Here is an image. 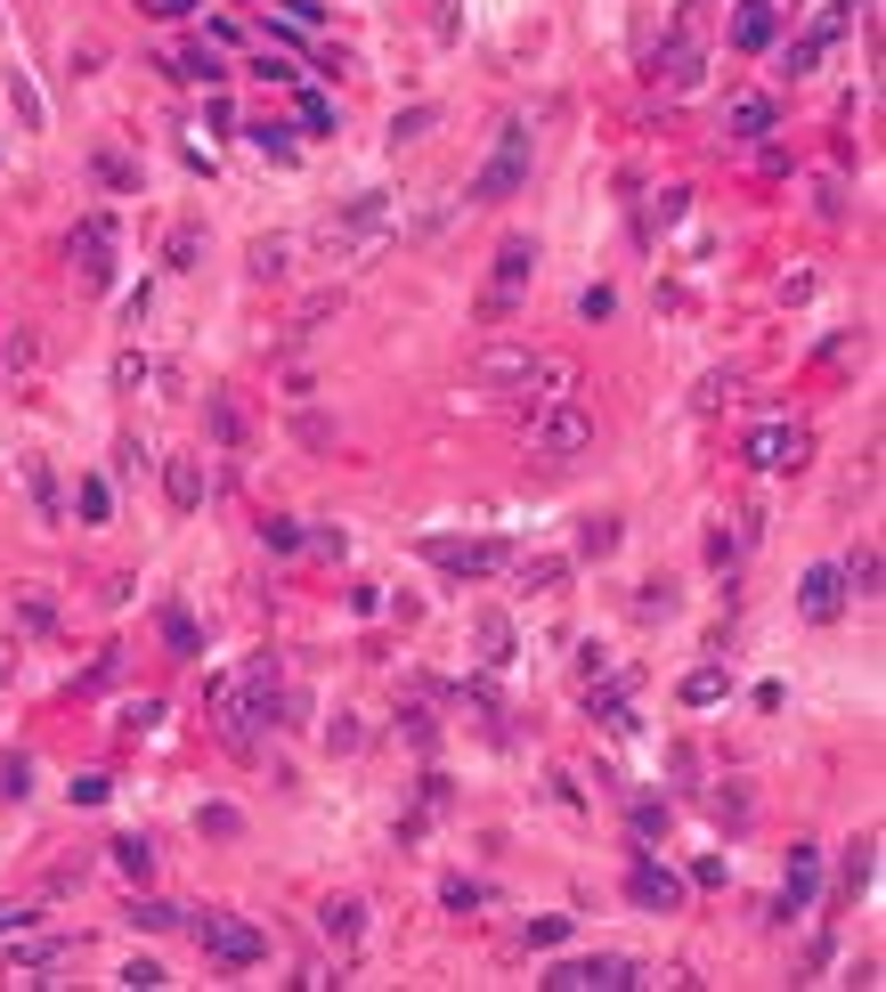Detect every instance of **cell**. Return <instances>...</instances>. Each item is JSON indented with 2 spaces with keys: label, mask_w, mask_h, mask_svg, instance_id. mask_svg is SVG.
Listing matches in <instances>:
<instances>
[{
  "label": "cell",
  "mask_w": 886,
  "mask_h": 992,
  "mask_svg": "<svg viewBox=\"0 0 886 992\" xmlns=\"http://www.w3.org/2000/svg\"><path fill=\"white\" fill-rule=\"evenodd\" d=\"M594 440H602V423H594V407L578 399V390L529 407V456H538V464H578Z\"/></svg>",
  "instance_id": "obj_1"
},
{
  "label": "cell",
  "mask_w": 886,
  "mask_h": 992,
  "mask_svg": "<svg viewBox=\"0 0 886 992\" xmlns=\"http://www.w3.org/2000/svg\"><path fill=\"white\" fill-rule=\"evenodd\" d=\"M529 155H538V147H529V114H512L505 139H497V155L472 172V203H512V196L529 188Z\"/></svg>",
  "instance_id": "obj_2"
},
{
  "label": "cell",
  "mask_w": 886,
  "mask_h": 992,
  "mask_svg": "<svg viewBox=\"0 0 886 992\" xmlns=\"http://www.w3.org/2000/svg\"><path fill=\"white\" fill-rule=\"evenodd\" d=\"M529 277H538V236H505L497 268H488V294H480V326H505L512 309H521Z\"/></svg>",
  "instance_id": "obj_3"
},
{
  "label": "cell",
  "mask_w": 886,
  "mask_h": 992,
  "mask_svg": "<svg viewBox=\"0 0 886 992\" xmlns=\"http://www.w3.org/2000/svg\"><path fill=\"white\" fill-rule=\"evenodd\" d=\"M188 927H196L203 960H212V968H229V977H244V968H261V960H269V936H261L253 919H229V912H212V919H188Z\"/></svg>",
  "instance_id": "obj_4"
},
{
  "label": "cell",
  "mask_w": 886,
  "mask_h": 992,
  "mask_svg": "<svg viewBox=\"0 0 886 992\" xmlns=\"http://www.w3.org/2000/svg\"><path fill=\"white\" fill-rule=\"evenodd\" d=\"M383 236H390V196H383V188H375V196H358V203H342V212L325 220V253H334V261L375 253Z\"/></svg>",
  "instance_id": "obj_5"
},
{
  "label": "cell",
  "mask_w": 886,
  "mask_h": 992,
  "mask_svg": "<svg viewBox=\"0 0 886 992\" xmlns=\"http://www.w3.org/2000/svg\"><path fill=\"white\" fill-rule=\"evenodd\" d=\"M813 456V431L806 423H756L749 440H740V464L749 472H797Z\"/></svg>",
  "instance_id": "obj_6"
},
{
  "label": "cell",
  "mask_w": 886,
  "mask_h": 992,
  "mask_svg": "<svg viewBox=\"0 0 886 992\" xmlns=\"http://www.w3.org/2000/svg\"><path fill=\"white\" fill-rule=\"evenodd\" d=\"M553 992H594V984H643V968H634L627 952H578V960H553L545 968Z\"/></svg>",
  "instance_id": "obj_7"
},
{
  "label": "cell",
  "mask_w": 886,
  "mask_h": 992,
  "mask_svg": "<svg viewBox=\"0 0 886 992\" xmlns=\"http://www.w3.org/2000/svg\"><path fill=\"white\" fill-rule=\"evenodd\" d=\"M212 732H220V749H229V757H261V732H269V725L244 708L236 675H229V684H212Z\"/></svg>",
  "instance_id": "obj_8"
},
{
  "label": "cell",
  "mask_w": 886,
  "mask_h": 992,
  "mask_svg": "<svg viewBox=\"0 0 886 992\" xmlns=\"http://www.w3.org/2000/svg\"><path fill=\"white\" fill-rule=\"evenodd\" d=\"M74 268H81V285H90V294H107L114 285V220L107 212H90L74 229Z\"/></svg>",
  "instance_id": "obj_9"
},
{
  "label": "cell",
  "mask_w": 886,
  "mask_h": 992,
  "mask_svg": "<svg viewBox=\"0 0 886 992\" xmlns=\"http://www.w3.org/2000/svg\"><path fill=\"white\" fill-rule=\"evenodd\" d=\"M529 375H538V350L529 342H488L480 359H472V383L480 390H521Z\"/></svg>",
  "instance_id": "obj_10"
},
{
  "label": "cell",
  "mask_w": 886,
  "mask_h": 992,
  "mask_svg": "<svg viewBox=\"0 0 886 992\" xmlns=\"http://www.w3.org/2000/svg\"><path fill=\"white\" fill-rule=\"evenodd\" d=\"M423 553H431V562H440L447 577H488V570L505 562L497 537H472V545H464V537H423Z\"/></svg>",
  "instance_id": "obj_11"
},
{
  "label": "cell",
  "mask_w": 886,
  "mask_h": 992,
  "mask_svg": "<svg viewBox=\"0 0 886 992\" xmlns=\"http://www.w3.org/2000/svg\"><path fill=\"white\" fill-rule=\"evenodd\" d=\"M627 895L643 903V912H675V903H684V879H675L667 862H651V855H643V862L627 871Z\"/></svg>",
  "instance_id": "obj_12"
},
{
  "label": "cell",
  "mask_w": 886,
  "mask_h": 992,
  "mask_svg": "<svg viewBox=\"0 0 886 992\" xmlns=\"http://www.w3.org/2000/svg\"><path fill=\"white\" fill-rule=\"evenodd\" d=\"M797 610L813 618V627H830L838 610H846V577H838V562H821V570H806V586H797Z\"/></svg>",
  "instance_id": "obj_13"
},
{
  "label": "cell",
  "mask_w": 886,
  "mask_h": 992,
  "mask_svg": "<svg viewBox=\"0 0 886 992\" xmlns=\"http://www.w3.org/2000/svg\"><path fill=\"white\" fill-rule=\"evenodd\" d=\"M813 895H821V855H813V846H797V855H789V886H780L773 919H797V912H806Z\"/></svg>",
  "instance_id": "obj_14"
},
{
  "label": "cell",
  "mask_w": 886,
  "mask_h": 992,
  "mask_svg": "<svg viewBox=\"0 0 886 992\" xmlns=\"http://www.w3.org/2000/svg\"><path fill=\"white\" fill-rule=\"evenodd\" d=\"M318 927H325V944H334V952L350 960V952L366 944V903H358V895H334V903L318 912Z\"/></svg>",
  "instance_id": "obj_15"
},
{
  "label": "cell",
  "mask_w": 886,
  "mask_h": 992,
  "mask_svg": "<svg viewBox=\"0 0 886 992\" xmlns=\"http://www.w3.org/2000/svg\"><path fill=\"white\" fill-rule=\"evenodd\" d=\"M627 692H634V675H618V684H586V716H594V725H610L618 740L634 732V708H627Z\"/></svg>",
  "instance_id": "obj_16"
},
{
  "label": "cell",
  "mask_w": 886,
  "mask_h": 992,
  "mask_svg": "<svg viewBox=\"0 0 886 992\" xmlns=\"http://www.w3.org/2000/svg\"><path fill=\"white\" fill-rule=\"evenodd\" d=\"M658 74H667V90H675V98H684V90H699V74H708L699 41H691V33H675V41H667V57H658Z\"/></svg>",
  "instance_id": "obj_17"
},
{
  "label": "cell",
  "mask_w": 886,
  "mask_h": 992,
  "mask_svg": "<svg viewBox=\"0 0 886 992\" xmlns=\"http://www.w3.org/2000/svg\"><path fill=\"white\" fill-rule=\"evenodd\" d=\"M773 122H780V107H773V98H732L724 131H732V139H773Z\"/></svg>",
  "instance_id": "obj_18"
},
{
  "label": "cell",
  "mask_w": 886,
  "mask_h": 992,
  "mask_svg": "<svg viewBox=\"0 0 886 992\" xmlns=\"http://www.w3.org/2000/svg\"><path fill=\"white\" fill-rule=\"evenodd\" d=\"M163 496H171L179 512H196L203 505V464L196 456H171V464H163Z\"/></svg>",
  "instance_id": "obj_19"
},
{
  "label": "cell",
  "mask_w": 886,
  "mask_h": 992,
  "mask_svg": "<svg viewBox=\"0 0 886 992\" xmlns=\"http://www.w3.org/2000/svg\"><path fill=\"white\" fill-rule=\"evenodd\" d=\"M732 41L740 49H773V0H740L732 9Z\"/></svg>",
  "instance_id": "obj_20"
},
{
  "label": "cell",
  "mask_w": 886,
  "mask_h": 992,
  "mask_svg": "<svg viewBox=\"0 0 886 992\" xmlns=\"http://www.w3.org/2000/svg\"><path fill=\"white\" fill-rule=\"evenodd\" d=\"M203 423H212V440H220V448H244V440H253V423H244V407L229 399V390H212V407H203Z\"/></svg>",
  "instance_id": "obj_21"
},
{
  "label": "cell",
  "mask_w": 886,
  "mask_h": 992,
  "mask_svg": "<svg viewBox=\"0 0 886 992\" xmlns=\"http://www.w3.org/2000/svg\"><path fill=\"white\" fill-rule=\"evenodd\" d=\"M472 643H480V668H512V618L488 610L480 627H472Z\"/></svg>",
  "instance_id": "obj_22"
},
{
  "label": "cell",
  "mask_w": 886,
  "mask_h": 992,
  "mask_svg": "<svg viewBox=\"0 0 886 992\" xmlns=\"http://www.w3.org/2000/svg\"><path fill=\"white\" fill-rule=\"evenodd\" d=\"M66 952H74V936H33V944H16V952H9V968H16V977H41V968H57Z\"/></svg>",
  "instance_id": "obj_23"
},
{
  "label": "cell",
  "mask_w": 886,
  "mask_h": 992,
  "mask_svg": "<svg viewBox=\"0 0 886 992\" xmlns=\"http://www.w3.org/2000/svg\"><path fill=\"white\" fill-rule=\"evenodd\" d=\"M871 862H878V838H871V830H862V838L846 846V879H838V903H854V895H862V886H871Z\"/></svg>",
  "instance_id": "obj_24"
},
{
  "label": "cell",
  "mask_w": 886,
  "mask_h": 992,
  "mask_svg": "<svg viewBox=\"0 0 886 992\" xmlns=\"http://www.w3.org/2000/svg\"><path fill=\"white\" fill-rule=\"evenodd\" d=\"M155 66L179 74V81H220V57L212 49H155Z\"/></svg>",
  "instance_id": "obj_25"
},
{
  "label": "cell",
  "mask_w": 886,
  "mask_h": 992,
  "mask_svg": "<svg viewBox=\"0 0 886 992\" xmlns=\"http://www.w3.org/2000/svg\"><path fill=\"white\" fill-rule=\"evenodd\" d=\"M838 577H846V594H862V603H878V545H854L846 562H838Z\"/></svg>",
  "instance_id": "obj_26"
},
{
  "label": "cell",
  "mask_w": 886,
  "mask_h": 992,
  "mask_svg": "<svg viewBox=\"0 0 886 992\" xmlns=\"http://www.w3.org/2000/svg\"><path fill=\"white\" fill-rule=\"evenodd\" d=\"M569 577V553H538V562H521V594H562Z\"/></svg>",
  "instance_id": "obj_27"
},
{
  "label": "cell",
  "mask_w": 886,
  "mask_h": 992,
  "mask_svg": "<svg viewBox=\"0 0 886 992\" xmlns=\"http://www.w3.org/2000/svg\"><path fill=\"white\" fill-rule=\"evenodd\" d=\"M285 261H294V253H285V236H253V253H244L253 285H277V277H285Z\"/></svg>",
  "instance_id": "obj_28"
},
{
  "label": "cell",
  "mask_w": 886,
  "mask_h": 992,
  "mask_svg": "<svg viewBox=\"0 0 886 992\" xmlns=\"http://www.w3.org/2000/svg\"><path fill=\"white\" fill-rule=\"evenodd\" d=\"M90 172L107 179V188H122V196H131V188H147V172H139L131 155H114V147H98V155H90Z\"/></svg>",
  "instance_id": "obj_29"
},
{
  "label": "cell",
  "mask_w": 886,
  "mask_h": 992,
  "mask_svg": "<svg viewBox=\"0 0 886 992\" xmlns=\"http://www.w3.org/2000/svg\"><path fill=\"white\" fill-rule=\"evenodd\" d=\"M724 692H732V675H724V668H691V675H684V708H716Z\"/></svg>",
  "instance_id": "obj_30"
},
{
  "label": "cell",
  "mask_w": 886,
  "mask_h": 992,
  "mask_svg": "<svg viewBox=\"0 0 886 992\" xmlns=\"http://www.w3.org/2000/svg\"><path fill=\"white\" fill-rule=\"evenodd\" d=\"M0 366H9V375H33V366H41V334H25V326L0 334Z\"/></svg>",
  "instance_id": "obj_31"
},
{
  "label": "cell",
  "mask_w": 886,
  "mask_h": 992,
  "mask_svg": "<svg viewBox=\"0 0 886 992\" xmlns=\"http://www.w3.org/2000/svg\"><path fill=\"white\" fill-rule=\"evenodd\" d=\"M163 643H171L179 659H196V651H203V627H196V618L171 603V610H163Z\"/></svg>",
  "instance_id": "obj_32"
},
{
  "label": "cell",
  "mask_w": 886,
  "mask_h": 992,
  "mask_svg": "<svg viewBox=\"0 0 886 992\" xmlns=\"http://www.w3.org/2000/svg\"><path fill=\"white\" fill-rule=\"evenodd\" d=\"M114 871L122 879H155V846L147 838H114Z\"/></svg>",
  "instance_id": "obj_33"
},
{
  "label": "cell",
  "mask_w": 886,
  "mask_h": 992,
  "mask_svg": "<svg viewBox=\"0 0 886 992\" xmlns=\"http://www.w3.org/2000/svg\"><path fill=\"white\" fill-rule=\"evenodd\" d=\"M732 390H740V375H732V366H716V375H699V390H691V407H699V416H716V407H724V399H732Z\"/></svg>",
  "instance_id": "obj_34"
},
{
  "label": "cell",
  "mask_w": 886,
  "mask_h": 992,
  "mask_svg": "<svg viewBox=\"0 0 886 992\" xmlns=\"http://www.w3.org/2000/svg\"><path fill=\"white\" fill-rule=\"evenodd\" d=\"M74 512H81V521L98 529V521H107V512H114V488H107V481H98V472H90V481L74 488Z\"/></svg>",
  "instance_id": "obj_35"
},
{
  "label": "cell",
  "mask_w": 886,
  "mask_h": 992,
  "mask_svg": "<svg viewBox=\"0 0 886 992\" xmlns=\"http://www.w3.org/2000/svg\"><path fill=\"white\" fill-rule=\"evenodd\" d=\"M253 147H261V155H277V163H301V139L285 131V122H253Z\"/></svg>",
  "instance_id": "obj_36"
},
{
  "label": "cell",
  "mask_w": 886,
  "mask_h": 992,
  "mask_svg": "<svg viewBox=\"0 0 886 992\" xmlns=\"http://www.w3.org/2000/svg\"><path fill=\"white\" fill-rule=\"evenodd\" d=\"M261 545H269V553H301V545H309V529H301V521H285V512H269V521H261Z\"/></svg>",
  "instance_id": "obj_37"
},
{
  "label": "cell",
  "mask_w": 886,
  "mask_h": 992,
  "mask_svg": "<svg viewBox=\"0 0 886 992\" xmlns=\"http://www.w3.org/2000/svg\"><path fill=\"white\" fill-rule=\"evenodd\" d=\"M440 903L447 912H488V886L480 879H440Z\"/></svg>",
  "instance_id": "obj_38"
},
{
  "label": "cell",
  "mask_w": 886,
  "mask_h": 992,
  "mask_svg": "<svg viewBox=\"0 0 886 992\" xmlns=\"http://www.w3.org/2000/svg\"><path fill=\"white\" fill-rule=\"evenodd\" d=\"M16 627H25V635H49V627H57V603H49V594H16Z\"/></svg>",
  "instance_id": "obj_39"
},
{
  "label": "cell",
  "mask_w": 886,
  "mask_h": 992,
  "mask_svg": "<svg viewBox=\"0 0 886 992\" xmlns=\"http://www.w3.org/2000/svg\"><path fill=\"white\" fill-rule=\"evenodd\" d=\"M131 927H147V936H155V927H188V912H171V903L139 895V903H131Z\"/></svg>",
  "instance_id": "obj_40"
},
{
  "label": "cell",
  "mask_w": 886,
  "mask_h": 992,
  "mask_svg": "<svg viewBox=\"0 0 886 992\" xmlns=\"http://www.w3.org/2000/svg\"><path fill=\"white\" fill-rule=\"evenodd\" d=\"M399 732L416 740V749H431V740H440V725H431V708H423V699H416V708L399 699Z\"/></svg>",
  "instance_id": "obj_41"
},
{
  "label": "cell",
  "mask_w": 886,
  "mask_h": 992,
  "mask_svg": "<svg viewBox=\"0 0 886 992\" xmlns=\"http://www.w3.org/2000/svg\"><path fill=\"white\" fill-rule=\"evenodd\" d=\"M196 830H203V838H236V830H244V814H236V805H203Z\"/></svg>",
  "instance_id": "obj_42"
},
{
  "label": "cell",
  "mask_w": 886,
  "mask_h": 992,
  "mask_svg": "<svg viewBox=\"0 0 886 992\" xmlns=\"http://www.w3.org/2000/svg\"><path fill=\"white\" fill-rule=\"evenodd\" d=\"M25 481H33V505H41V521H57V512H66V505H57V472H49V464H33Z\"/></svg>",
  "instance_id": "obj_43"
},
{
  "label": "cell",
  "mask_w": 886,
  "mask_h": 992,
  "mask_svg": "<svg viewBox=\"0 0 886 992\" xmlns=\"http://www.w3.org/2000/svg\"><path fill=\"white\" fill-rule=\"evenodd\" d=\"M627 822H634V838L651 846L658 830H667V805H658V797H634V814H627Z\"/></svg>",
  "instance_id": "obj_44"
},
{
  "label": "cell",
  "mask_w": 886,
  "mask_h": 992,
  "mask_svg": "<svg viewBox=\"0 0 886 992\" xmlns=\"http://www.w3.org/2000/svg\"><path fill=\"white\" fill-rule=\"evenodd\" d=\"M431 122H440V114H431V107H407L399 122H390V147H407V139H423V131H431Z\"/></svg>",
  "instance_id": "obj_45"
},
{
  "label": "cell",
  "mask_w": 886,
  "mask_h": 992,
  "mask_svg": "<svg viewBox=\"0 0 886 992\" xmlns=\"http://www.w3.org/2000/svg\"><path fill=\"white\" fill-rule=\"evenodd\" d=\"M618 545V521H610V512H602V521H586L578 529V553H610Z\"/></svg>",
  "instance_id": "obj_46"
},
{
  "label": "cell",
  "mask_w": 886,
  "mask_h": 992,
  "mask_svg": "<svg viewBox=\"0 0 886 992\" xmlns=\"http://www.w3.org/2000/svg\"><path fill=\"white\" fill-rule=\"evenodd\" d=\"M780 66H789V74H813V66H821V41H813V33L789 41V49H780Z\"/></svg>",
  "instance_id": "obj_47"
},
{
  "label": "cell",
  "mask_w": 886,
  "mask_h": 992,
  "mask_svg": "<svg viewBox=\"0 0 886 992\" xmlns=\"http://www.w3.org/2000/svg\"><path fill=\"white\" fill-rule=\"evenodd\" d=\"M553 944H569V919H529V952H553Z\"/></svg>",
  "instance_id": "obj_48"
},
{
  "label": "cell",
  "mask_w": 886,
  "mask_h": 992,
  "mask_svg": "<svg viewBox=\"0 0 886 992\" xmlns=\"http://www.w3.org/2000/svg\"><path fill=\"white\" fill-rule=\"evenodd\" d=\"M358 716H334V725H325V749H334V757H350V749H358Z\"/></svg>",
  "instance_id": "obj_49"
},
{
  "label": "cell",
  "mask_w": 886,
  "mask_h": 992,
  "mask_svg": "<svg viewBox=\"0 0 886 992\" xmlns=\"http://www.w3.org/2000/svg\"><path fill=\"white\" fill-rule=\"evenodd\" d=\"M9 98H16V114H25L33 131H41V122H49V114H41V98H33V81H25V74H9Z\"/></svg>",
  "instance_id": "obj_50"
},
{
  "label": "cell",
  "mask_w": 886,
  "mask_h": 992,
  "mask_svg": "<svg viewBox=\"0 0 886 992\" xmlns=\"http://www.w3.org/2000/svg\"><path fill=\"white\" fill-rule=\"evenodd\" d=\"M610 309H618V294H610V285H586V294H578V318H594V326H602Z\"/></svg>",
  "instance_id": "obj_51"
},
{
  "label": "cell",
  "mask_w": 886,
  "mask_h": 992,
  "mask_svg": "<svg viewBox=\"0 0 886 992\" xmlns=\"http://www.w3.org/2000/svg\"><path fill=\"white\" fill-rule=\"evenodd\" d=\"M147 725H163V699H131V708H122V732H147Z\"/></svg>",
  "instance_id": "obj_52"
},
{
  "label": "cell",
  "mask_w": 886,
  "mask_h": 992,
  "mask_svg": "<svg viewBox=\"0 0 886 992\" xmlns=\"http://www.w3.org/2000/svg\"><path fill=\"white\" fill-rule=\"evenodd\" d=\"M203 261V236L196 229H171V268H196Z\"/></svg>",
  "instance_id": "obj_53"
},
{
  "label": "cell",
  "mask_w": 886,
  "mask_h": 992,
  "mask_svg": "<svg viewBox=\"0 0 886 992\" xmlns=\"http://www.w3.org/2000/svg\"><path fill=\"white\" fill-rule=\"evenodd\" d=\"M139 383H147V359H139V350H122V359H114V390H139Z\"/></svg>",
  "instance_id": "obj_54"
},
{
  "label": "cell",
  "mask_w": 886,
  "mask_h": 992,
  "mask_svg": "<svg viewBox=\"0 0 886 992\" xmlns=\"http://www.w3.org/2000/svg\"><path fill=\"white\" fill-rule=\"evenodd\" d=\"M708 562H716V570L740 562V537H732V529H708Z\"/></svg>",
  "instance_id": "obj_55"
},
{
  "label": "cell",
  "mask_w": 886,
  "mask_h": 992,
  "mask_svg": "<svg viewBox=\"0 0 886 992\" xmlns=\"http://www.w3.org/2000/svg\"><path fill=\"white\" fill-rule=\"evenodd\" d=\"M107 790H114L107 773H74V805H107Z\"/></svg>",
  "instance_id": "obj_56"
},
{
  "label": "cell",
  "mask_w": 886,
  "mask_h": 992,
  "mask_svg": "<svg viewBox=\"0 0 886 992\" xmlns=\"http://www.w3.org/2000/svg\"><path fill=\"white\" fill-rule=\"evenodd\" d=\"M634 610H643V618H667V610H675V586H643V594H634Z\"/></svg>",
  "instance_id": "obj_57"
},
{
  "label": "cell",
  "mask_w": 886,
  "mask_h": 992,
  "mask_svg": "<svg viewBox=\"0 0 886 992\" xmlns=\"http://www.w3.org/2000/svg\"><path fill=\"white\" fill-rule=\"evenodd\" d=\"M301 122H309V131H334V107H325L318 90H301Z\"/></svg>",
  "instance_id": "obj_58"
},
{
  "label": "cell",
  "mask_w": 886,
  "mask_h": 992,
  "mask_svg": "<svg viewBox=\"0 0 886 992\" xmlns=\"http://www.w3.org/2000/svg\"><path fill=\"white\" fill-rule=\"evenodd\" d=\"M684 203H691L684 188H667V196H658V203H651V220H643V229H658V220H684Z\"/></svg>",
  "instance_id": "obj_59"
},
{
  "label": "cell",
  "mask_w": 886,
  "mask_h": 992,
  "mask_svg": "<svg viewBox=\"0 0 886 992\" xmlns=\"http://www.w3.org/2000/svg\"><path fill=\"white\" fill-rule=\"evenodd\" d=\"M716 814H724L732 830H740V822H749V790H716Z\"/></svg>",
  "instance_id": "obj_60"
},
{
  "label": "cell",
  "mask_w": 886,
  "mask_h": 992,
  "mask_svg": "<svg viewBox=\"0 0 886 992\" xmlns=\"http://www.w3.org/2000/svg\"><path fill=\"white\" fill-rule=\"evenodd\" d=\"M309 545H318L325 562H342V553H350V537H342V529H309Z\"/></svg>",
  "instance_id": "obj_61"
},
{
  "label": "cell",
  "mask_w": 886,
  "mask_h": 992,
  "mask_svg": "<svg viewBox=\"0 0 886 992\" xmlns=\"http://www.w3.org/2000/svg\"><path fill=\"white\" fill-rule=\"evenodd\" d=\"M9 927H33V903H0V936Z\"/></svg>",
  "instance_id": "obj_62"
},
{
  "label": "cell",
  "mask_w": 886,
  "mask_h": 992,
  "mask_svg": "<svg viewBox=\"0 0 886 992\" xmlns=\"http://www.w3.org/2000/svg\"><path fill=\"white\" fill-rule=\"evenodd\" d=\"M147 9H155V16H188L196 0H147Z\"/></svg>",
  "instance_id": "obj_63"
}]
</instances>
